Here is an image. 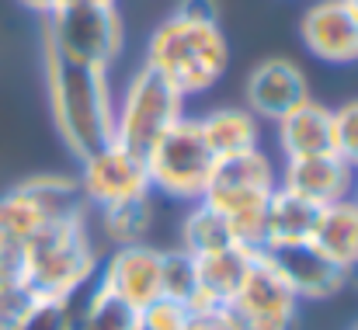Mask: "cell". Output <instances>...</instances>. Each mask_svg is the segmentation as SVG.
I'll return each mask as SVG.
<instances>
[{
  "label": "cell",
  "instance_id": "6da1fadb",
  "mask_svg": "<svg viewBox=\"0 0 358 330\" xmlns=\"http://www.w3.org/2000/svg\"><path fill=\"white\" fill-rule=\"evenodd\" d=\"M45 63V98L52 125L73 160L91 157L115 136V87L105 66L66 59L42 45Z\"/></svg>",
  "mask_w": 358,
  "mask_h": 330
},
{
  "label": "cell",
  "instance_id": "7a4b0ae2",
  "mask_svg": "<svg viewBox=\"0 0 358 330\" xmlns=\"http://www.w3.org/2000/svg\"><path fill=\"white\" fill-rule=\"evenodd\" d=\"M143 66L164 77L185 101L209 94L230 66V42L220 17H202L174 7L150 31Z\"/></svg>",
  "mask_w": 358,
  "mask_h": 330
},
{
  "label": "cell",
  "instance_id": "3957f363",
  "mask_svg": "<svg viewBox=\"0 0 358 330\" xmlns=\"http://www.w3.org/2000/svg\"><path fill=\"white\" fill-rule=\"evenodd\" d=\"M101 254L87 213L45 222L17 254V278L35 299H70L98 278Z\"/></svg>",
  "mask_w": 358,
  "mask_h": 330
},
{
  "label": "cell",
  "instance_id": "277c9868",
  "mask_svg": "<svg viewBox=\"0 0 358 330\" xmlns=\"http://www.w3.org/2000/svg\"><path fill=\"white\" fill-rule=\"evenodd\" d=\"M146 174L153 199H167L178 206H195L206 199L216 171V157L206 146L195 115L178 118L150 150H146Z\"/></svg>",
  "mask_w": 358,
  "mask_h": 330
},
{
  "label": "cell",
  "instance_id": "5b68a950",
  "mask_svg": "<svg viewBox=\"0 0 358 330\" xmlns=\"http://www.w3.org/2000/svg\"><path fill=\"white\" fill-rule=\"evenodd\" d=\"M42 45L66 59L112 70L125 49V21L119 3L66 0L56 14L42 21Z\"/></svg>",
  "mask_w": 358,
  "mask_h": 330
},
{
  "label": "cell",
  "instance_id": "8992f818",
  "mask_svg": "<svg viewBox=\"0 0 358 330\" xmlns=\"http://www.w3.org/2000/svg\"><path fill=\"white\" fill-rule=\"evenodd\" d=\"M185 105H188V101H185L164 77H157L150 66H139V70L125 80L122 94L115 98V136H112V139L146 157V150H150L178 118L188 115Z\"/></svg>",
  "mask_w": 358,
  "mask_h": 330
},
{
  "label": "cell",
  "instance_id": "52a82bcc",
  "mask_svg": "<svg viewBox=\"0 0 358 330\" xmlns=\"http://www.w3.org/2000/svg\"><path fill=\"white\" fill-rule=\"evenodd\" d=\"M77 164H80L77 188L84 195V206H91V209H105L115 202H132V199L153 195L143 153L122 146L115 139Z\"/></svg>",
  "mask_w": 358,
  "mask_h": 330
},
{
  "label": "cell",
  "instance_id": "ba28073f",
  "mask_svg": "<svg viewBox=\"0 0 358 330\" xmlns=\"http://www.w3.org/2000/svg\"><path fill=\"white\" fill-rule=\"evenodd\" d=\"M227 313L234 317L237 330H296V324H299V299L278 278V271L257 254L247 282L230 299Z\"/></svg>",
  "mask_w": 358,
  "mask_h": 330
},
{
  "label": "cell",
  "instance_id": "9c48e42d",
  "mask_svg": "<svg viewBox=\"0 0 358 330\" xmlns=\"http://www.w3.org/2000/svg\"><path fill=\"white\" fill-rule=\"evenodd\" d=\"M160 264L164 250L146 240L112 247L108 257L98 264V285L139 313L143 306L160 299Z\"/></svg>",
  "mask_w": 358,
  "mask_h": 330
},
{
  "label": "cell",
  "instance_id": "30bf717a",
  "mask_svg": "<svg viewBox=\"0 0 358 330\" xmlns=\"http://www.w3.org/2000/svg\"><path fill=\"white\" fill-rule=\"evenodd\" d=\"M261 257L278 271V278L292 289L299 303H320L345 289V271L327 261L310 240L299 243H268L261 247Z\"/></svg>",
  "mask_w": 358,
  "mask_h": 330
},
{
  "label": "cell",
  "instance_id": "8fae6325",
  "mask_svg": "<svg viewBox=\"0 0 358 330\" xmlns=\"http://www.w3.org/2000/svg\"><path fill=\"white\" fill-rule=\"evenodd\" d=\"M310 98V80L299 63L285 56H268L250 66L243 80V108L257 122H278L285 111L303 105Z\"/></svg>",
  "mask_w": 358,
  "mask_h": 330
},
{
  "label": "cell",
  "instance_id": "7c38bea8",
  "mask_svg": "<svg viewBox=\"0 0 358 330\" xmlns=\"http://www.w3.org/2000/svg\"><path fill=\"white\" fill-rule=\"evenodd\" d=\"M299 42L324 66L358 63V17L345 0H313L299 14Z\"/></svg>",
  "mask_w": 358,
  "mask_h": 330
},
{
  "label": "cell",
  "instance_id": "4fadbf2b",
  "mask_svg": "<svg viewBox=\"0 0 358 330\" xmlns=\"http://www.w3.org/2000/svg\"><path fill=\"white\" fill-rule=\"evenodd\" d=\"M355 167H348L338 153H313V157H285L278 167V185L310 199L313 206H331L352 199Z\"/></svg>",
  "mask_w": 358,
  "mask_h": 330
},
{
  "label": "cell",
  "instance_id": "5bb4252c",
  "mask_svg": "<svg viewBox=\"0 0 358 330\" xmlns=\"http://www.w3.org/2000/svg\"><path fill=\"white\" fill-rule=\"evenodd\" d=\"M261 250H250V247H240L230 243L209 257H195L199 261V296L192 303L188 313H199V310H227L230 299L240 292V285L247 282L254 261H257Z\"/></svg>",
  "mask_w": 358,
  "mask_h": 330
},
{
  "label": "cell",
  "instance_id": "9a60e30c",
  "mask_svg": "<svg viewBox=\"0 0 358 330\" xmlns=\"http://www.w3.org/2000/svg\"><path fill=\"white\" fill-rule=\"evenodd\" d=\"M275 139L282 157L334 153V108L306 98L303 105H296L275 122Z\"/></svg>",
  "mask_w": 358,
  "mask_h": 330
},
{
  "label": "cell",
  "instance_id": "2e32d148",
  "mask_svg": "<svg viewBox=\"0 0 358 330\" xmlns=\"http://www.w3.org/2000/svg\"><path fill=\"white\" fill-rule=\"evenodd\" d=\"M195 122H199V132H202V139H206V146L213 150L216 160L261 146V125L264 122H257L243 105L213 108L206 115H195Z\"/></svg>",
  "mask_w": 358,
  "mask_h": 330
},
{
  "label": "cell",
  "instance_id": "e0dca14e",
  "mask_svg": "<svg viewBox=\"0 0 358 330\" xmlns=\"http://www.w3.org/2000/svg\"><path fill=\"white\" fill-rule=\"evenodd\" d=\"M310 243L327 261H334L341 271H348L358 261V202L355 199H341V202L324 206L320 216H317Z\"/></svg>",
  "mask_w": 358,
  "mask_h": 330
},
{
  "label": "cell",
  "instance_id": "ac0fdd59",
  "mask_svg": "<svg viewBox=\"0 0 358 330\" xmlns=\"http://www.w3.org/2000/svg\"><path fill=\"white\" fill-rule=\"evenodd\" d=\"M320 216V206H313L310 199L289 192V188H275L268 199V213H264V247L268 243H299L313 236V226Z\"/></svg>",
  "mask_w": 358,
  "mask_h": 330
},
{
  "label": "cell",
  "instance_id": "d6986e66",
  "mask_svg": "<svg viewBox=\"0 0 358 330\" xmlns=\"http://www.w3.org/2000/svg\"><path fill=\"white\" fill-rule=\"evenodd\" d=\"M73 330H139V313L105 292L94 278L73 296Z\"/></svg>",
  "mask_w": 358,
  "mask_h": 330
},
{
  "label": "cell",
  "instance_id": "ffe728a7",
  "mask_svg": "<svg viewBox=\"0 0 358 330\" xmlns=\"http://www.w3.org/2000/svg\"><path fill=\"white\" fill-rule=\"evenodd\" d=\"M209 188L275 192V188H278V167H275V160H271L261 146H254V150H243V153L216 160V171H213V185H209Z\"/></svg>",
  "mask_w": 358,
  "mask_h": 330
},
{
  "label": "cell",
  "instance_id": "44dd1931",
  "mask_svg": "<svg viewBox=\"0 0 358 330\" xmlns=\"http://www.w3.org/2000/svg\"><path fill=\"white\" fill-rule=\"evenodd\" d=\"M237 243L234 233H230V222L223 220L209 202H195V206H185V216H181V250H188L192 257H209L223 247Z\"/></svg>",
  "mask_w": 358,
  "mask_h": 330
},
{
  "label": "cell",
  "instance_id": "7402d4cb",
  "mask_svg": "<svg viewBox=\"0 0 358 330\" xmlns=\"http://www.w3.org/2000/svg\"><path fill=\"white\" fill-rule=\"evenodd\" d=\"M21 188L38 202V209L45 213L49 222L87 213L84 195L77 188V178H66V174H35V178H24Z\"/></svg>",
  "mask_w": 358,
  "mask_h": 330
},
{
  "label": "cell",
  "instance_id": "603a6c76",
  "mask_svg": "<svg viewBox=\"0 0 358 330\" xmlns=\"http://www.w3.org/2000/svg\"><path fill=\"white\" fill-rule=\"evenodd\" d=\"M101 220V233L112 247L125 243H143L150 226H153V195L146 199H132V202H115L105 209H94Z\"/></svg>",
  "mask_w": 358,
  "mask_h": 330
},
{
  "label": "cell",
  "instance_id": "cb8c5ba5",
  "mask_svg": "<svg viewBox=\"0 0 358 330\" xmlns=\"http://www.w3.org/2000/svg\"><path fill=\"white\" fill-rule=\"evenodd\" d=\"M45 222H49L45 213L38 209V202H35L21 185H14L7 195H0V233L7 236L10 247L21 250Z\"/></svg>",
  "mask_w": 358,
  "mask_h": 330
},
{
  "label": "cell",
  "instance_id": "d4e9b609",
  "mask_svg": "<svg viewBox=\"0 0 358 330\" xmlns=\"http://www.w3.org/2000/svg\"><path fill=\"white\" fill-rule=\"evenodd\" d=\"M160 296L181 303L185 310H192L195 296H199V261L174 247V250H164V264H160Z\"/></svg>",
  "mask_w": 358,
  "mask_h": 330
},
{
  "label": "cell",
  "instance_id": "484cf974",
  "mask_svg": "<svg viewBox=\"0 0 358 330\" xmlns=\"http://www.w3.org/2000/svg\"><path fill=\"white\" fill-rule=\"evenodd\" d=\"M10 330H73V296L70 299H31Z\"/></svg>",
  "mask_w": 358,
  "mask_h": 330
},
{
  "label": "cell",
  "instance_id": "4316f807",
  "mask_svg": "<svg viewBox=\"0 0 358 330\" xmlns=\"http://www.w3.org/2000/svg\"><path fill=\"white\" fill-rule=\"evenodd\" d=\"M334 153L358 171V98L334 108Z\"/></svg>",
  "mask_w": 358,
  "mask_h": 330
},
{
  "label": "cell",
  "instance_id": "83f0119b",
  "mask_svg": "<svg viewBox=\"0 0 358 330\" xmlns=\"http://www.w3.org/2000/svg\"><path fill=\"white\" fill-rule=\"evenodd\" d=\"M185 320H188V310L167 296H160L139 310V330H181Z\"/></svg>",
  "mask_w": 358,
  "mask_h": 330
},
{
  "label": "cell",
  "instance_id": "f1b7e54d",
  "mask_svg": "<svg viewBox=\"0 0 358 330\" xmlns=\"http://www.w3.org/2000/svg\"><path fill=\"white\" fill-rule=\"evenodd\" d=\"M181 330H237V324L227 310H199V313H188Z\"/></svg>",
  "mask_w": 358,
  "mask_h": 330
},
{
  "label": "cell",
  "instance_id": "f546056e",
  "mask_svg": "<svg viewBox=\"0 0 358 330\" xmlns=\"http://www.w3.org/2000/svg\"><path fill=\"white\" fill-rule=\"evenodd\" d=\"M17 3H21L24 10H31V14H38V17L45 21V17H49V14H56L66 0H17Z\"/></svg>",
  "mask_w": 358,
  "mask_h": 330
},
{
  "label": "cell",
  "instance_id": "4dcf8cb0",
  "mask_svg": "<svg viewBox=\"0 0 358 330\" xmlns=\"http://www.w3.org/2000/svg\"><path fill=\"white\" fill-rule=\"evenodd\" d=\"M345 285H355V289H358V261L348 268V271H345Z\"/></svg>",
  "mask_w": 358,
  "mask_h": 330
},
{
  "label": "cell",
  "instance_id": "1f68e13d",
  "mask_svg": "<svg viewBox=\"0 0 358 330\" xmlns=\"http://www.w3.org/2000/svg\"><path fill=\"white\" fill-rule=\"evenodd\" d=\"M345 7H348V10H352V14L358 17V0H345Z\"/></svg>",
  "mask_w": 358,
  "mask_h": 330
},
{
  "label": "cell",
  "instance_id": "d6a6232c",
  "mask_svg": "<svg viewBox=\"0 0 358 330\" xmlns=\"http://www.w3.org/2000/svg\"><path fill=\"white\" fill-rule=\"evenodd\" d=\"M352 199L358 202V171H355V181H352Z\"/></svg>",
  "mask_w": 358,
  "mask_h": 330
},
{
  "label": "cell",
  "instance_id": "836d02e7",
  "mask_svg": "<svg viewBox=\"0 0 358 330\" xmlns=\"http://www.w3.org/2000/svg\"><path fill=\"white\" fill-rule=\"evenodd\" d=\"M84 3H119V0H84Z\"/></svg>",
  "mask_w": 358,
  "mask_h": 330
},
{
  "label": "cell",
  "instance_id": "e575fe53",
  "mask_svg": "<svg viewBox=\"0 0 358 330\" xmlns=\"http://www.w3.org/2000/svg\"><path fill=\"white\" fill-rule=\"evenodd\" d=\"M352 330H358V324H355V327H352Z\"/></svg>",
  "mask_w": 358,
  "mask_h": 330
}]
</instances>
